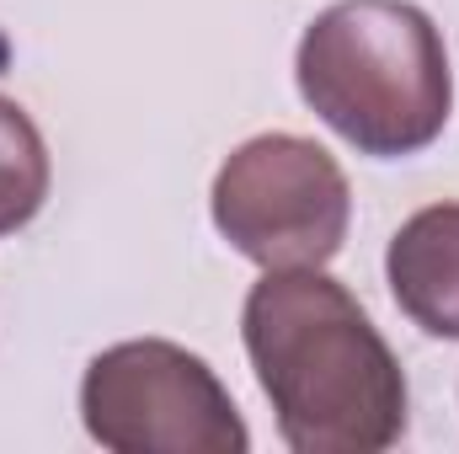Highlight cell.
<instances>
[{"label": "cell", "mask_w": 459, "mask_h": 454, "mask_svg": "<svg viewBox=\"0 0 459 454\" xmlns=\"http://www.w3.org/2000/svg\"><path fill=\"white\" fill-rule=\"evenodd\" d=\"M294 81L326 128L379 161L428 150L455 113L444 32L411 0L326 5L299 38Z\"/></svg>", "instance_id": "cell-2"}, {"label": "cell", "mask_w": 459, "mask_h": 454, "mask_svg": "<svg viewBox=\"0 0 459 454\" xmlns=\"http://www.w3.org/2000/svg\"><path fill=\"white\" fill-rule=\"evenodd\" d=\"M209 209L256 267H326L352 225V188L326 144L278 128L230 150Z\"/></svg>", "instance_id": "cell-4"}, {"label": "cell", "mask_w": 459, "mask_h": 454, "mask_svg": "<svg viewBox=\"0 0 459 454\" xmlns=\"http://www.w3.org/2000/svg\"><path fill=\"white\" fill-rule=\"evenodd\" d=\"M48 144L22 102L0 92V235H16L48 204Z\"/></svg>", "instance_id": "cell-6"}, {"label": "cell", "mask_w": 459, "mask_h": 454, "mask_svg": "<svg viewBox=\"0 0 459 454\" xmlns=\"http://www.w3.org/2000/svg\"><path fill=\"white\" fill-rule=\"evenodd\" d=\"M240 337L273 401L278 439L294 454H379L401 444L411 412L401 358L347 284L321 267H267L240 305Z\"/></svg>", "instance_id": "cell-1"}, {"label": "cell", "mask_w": 459, "mask_h": 454, "mask_svg": "<svg viewBox=\"0 0 459 454\" xmlns=\"http://www.w3.org/2000/svg\"><path fill=\"white\" fill-rule=\"evenodd\" d=\"M81 423L113 454H246L251 433L220 374L182 342L102 347L81 374Z\"/></svg>", "instance_id": "cell-3"}, {"label": "cell", "mask_w": 459, "mask_h": 454, "mask_svg": "<svg viewBox=\"0 0 459 454\" xmlns=\"http://www.w3.org/2000/svg\"><path fill=\"white\" fill-rule=\"evenodd\" d=\"M385 278L411 327L459 342V204H428L395 230Z\"/></svg>", "instance_id": "cell-5"}]
</instances>
